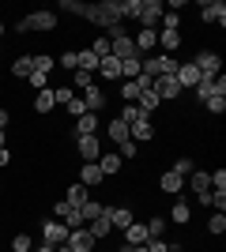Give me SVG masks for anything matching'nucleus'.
I'll return each instance as SVG.
<instances>
[{
	"label": "nucleus",
	"mask_w": 226,
	"mask_h": 252,
	"mask_svg": "<svg viewBox=\"0 0 226 252\" xmlns=\"http://www.w3.org/2000/svg\"><path fill=\"white\" fill-rule=\"evenodd\" d=\"M87 23H91L98 34H106L109 27L125 23L121 19V0H98V4H91V8H87Z\"/></svg>",
	"instance_id": "nucleus-1"
},
{
	"label": "nucleus",
	"mask_w": 226,
	"mask_h": 252,
	"mask_svg": "<svg viewBox=\"0 0 226 252\" xmlns=\"http://www.w3.org/2000/svg\"><path fill=\"white\" fill-rule=\"evenodd\" d=\"M23 23H27V31H57V27H61V15L49 11V8H38V11H27Z\"/></svg>",
	"instance_id": "nucleus-2"
},
{
	"label": "nucleus",
	"mask_w": 226,
	"mask_h": 252,
	"mask_svg": "<svg viewBox=\"0 0 226 252\" xmlns=\"http://www.w3.org/2000/svg\"><path fill=\"white\" fill-rule=\"evenodd\" d=\"M38 230H42V241L45 245H65L68 233H72L61 219H38Z\"/></svg>",
	"instance_id": "nucleus-3"
},
{
	"label": "nucleus",
	"mask_w": 226,
	"mask_h": 252,
	"mask_svg": "<svg viewBox=\"0 0 226 252\" xmlns=\"http://www.w3.org/2000/svg\"><path fill=\"white\" fill-rule=\"evenodd\" d=\"M193 64L200 68V75H223V57H219V49H196Z\"/></svg>",
	"instance_id": "nucleus-4"
},
{
	"label": "nucleus",
	"mask_w": 226,
	"mask_h": 252,
	"mask_svg": "<svg viewBox=\"0 0 226 252\" xmlns=\"http://www.w3.org/2000/svg\"><path fill=\"white\" fill-rule=\"evenodd\" d=\"M162 11H166V4H162V0H143V8H140V15H136V23H140L143 31H159Z\"/></svg>",
	"instance_id": "nucleus-5"
},
{
	"label": "nucleus",
	"mask_w": 226,
	"mask_h": 252,
	"mask_svg": "<svg viewBox=\"0 0 226 252\" xmlns=\"http://www.w3.org/2000/svg\"><path fill=\"white\" fill-rule=\"evenodd\" d=\"M132 45H136V57H155L159 53V31H136L132 34Z\"/></svg>",
	"instance_id": "nucleus-6"
},
{
	"label": "nucleus",
	"mask_w": 226,
	"mask_h": 252,
	"mask_svg": "<svg viewBox=\"0 0 226 252\" xmlns=\"http://www.w3.org/2000/svg\"><path fill=\"white\" fill-rule=\"evenodd\" d=\"M155 136H159V128H155L151 117H140V121L129 128V139L136 143V147H140V143H155Z\"/></svg>",
	"instance_id": "nucleus-7"
},
{
	"label": "nucleus",
	"mask_w": 226,
	"mask_h": 252,
	"mask_svg": "<svg viewBox=\"0 0 226 252\" xmlns=\"http://www.w3.org/2000/svg\"><path fill=\"white\" fill-rule=\"evenodd\" d=\"M159 196H185V177H177L173 169H162L159 173Z\"/></svg>",
	"instance_id": "nucleus-8"
},
{
	"label": "nucleus",
	"mask_w": 226,
	"mask_h": 252,
	"mask_svg": "<svg viewBox=\"0 0 226 252\" xmlns=\"http://www.w3.org/2000/svg\"><path fill=\"white\" fill-rule=\"evenodd\" d=\"M151 91L159 94V102H177V98L185 94L181 87H177V79H173V75H159V79H155V87H151Z\"/></svg>",
	"instance_id": "nucleus-9"
},
{
	"label": "nucleus",
	"mask_w": 226,
	"mask_h": 252,
	"mask_svg": "<svg viewBox=\"0 0 226 252\" xmlns=\"http://www.w3.org/2000/svg\"><path fill=\"white\" fill-rule=\"evenodd\" d=\"M68 252H95L98 249V241L95 237H91V230H87V226H79V230H72L68 233Z\"/></svg>",
	"instance_id": "nucleus-10"
},
{
	"label": "nucleus",
	"mask_w": 226,
	"mask_h": 252,
	"mask_svg": "<svg viewBox=\"0 0 226 252\" xmlns=\"http://www.w3.org/2000/svg\"><path fill=\"white\" fill-rule=\"evenodd\" d=\"M75 155L83 158V162H98V158H102V139L98 136H79L75 139Z\"/></svg>",
	"instance_id": "nucleus-11"
},
{
	"label": "nucleus",
	"mask_w": 226,
	"mask_h": 252,
	"mask_svg": "<svg viewBox=\"0 0 226 252\" xmlns=\"http://www.w3.org/2000/svg\"><path fill=\"white\" fill-rule=\"evenodd\" d=\"M173 79H177V87H181V91H193V87L200 83V68H196L193 61H185V64H177Z\"/></svg>",
	"instance_id": "nucleus-12"
},
{
	"label": "nucleus",
	"mask_w": 226,
	"mask_h": 252,
	"mask_svg": "<svg viewBox=\"0 0 226 252\" xmlns=\"http://www.w3.org/2000/svg\"><path fill=\"white\" fill-rule=\"evenodd\" d=\"M79 98H83L87 113H102V109H106V102H109V98H106V91H102L98 83H91V87H87V91H83Z\"/></svg>",
	"instance_id": "nucleus-13"
},
{
	"label": "nucleus",
	"mask_w": 226,
	"mask_h": 252,
	"mask_svg": "<svg viewBox=\"0 0 226 252\" xmlns=\"http://www.w3.org/2000/svg\"><path fill=\"white\" fill-rule=\"evenodd\" d=\"M166 222H173V226H189L193 222V203L185 200V196H177V200L170 203V219Z\"/></svg>",
	"instance_id": "nucleus-14"
},
{
	"label": "nucleus",
	"mask_w": 226,
	"mask_h": 252,
	"mask_svg": "<svg viewBox=\"0 0 226 252\" xmlns=\"http://www.w3.org/2000/svg\"><path fill=\"white\" fill-rule=\"evenodd\" d=\"M79 185H83V189H98V185H106L98 162H79Z\"/></svg>",
	"instance_id": "nucleus-15"
},
{
	"label": "nucleus",
	"mask_w": 226,
	"mask_h": 252,
	"mask_svg": "<svg viewBox=\"0 0 226 252\" xmlns=\"http://www.w3.org/2000/svg\"><path fill=\"white\" fill-rule=\"evenodd\" d=\"M72 139H79V136H98V113H83V117H75V125H72V132H68Z\"/></svg>",
	"instance_id": "nucleus-16"
},
{
	"label": "nucleus",
	"mask_w": 226,
	"mask_h": 252,
	"mask_svg": "<svg viewBox=\"0 0 226 252\" xmlns=\"http://www.w3.org/2000/svg\"><path fill=\"white\" fill-rule=\"evenodd\" d=\"M200 19L226 27V4H223V0H207V4H200Z\"/></svg>",
	"instance_id": "nucleus-17"
},
{
	"label": "nucleus",
	"mask_w": 226,
	"mask_h": 252,
	"mask_svg": "<svg viewBox=\"0 0 226 252\" xmlns=\"http://www.w3.org/2000/svg\"><path fill=\"white\" fill-rule=\"evenodd\" d=\"M98 169H102V177H117L121 169H125V162H121V155L117 151H102V158H98Z\"/></svg>",
	"instance_id": "nucleus-18"
},
{
	"label": "nucleus",
	"mask_w": 226,
	"mask_h": 252,
	"mask_svg": "<svg viewBox=\"0 0 226 252\" xmlns=\"http://www.w3.org/2000/svg\"><path fill=\"white\" fill-rule=\"evenodd\" d=\"M31 109L38 117H49L57 109V98H53V87H45V91H38V94H34V102H31Z\"/></svg>",
	"instance_id": "nucleus-19"
},
{
	"label": "nucleus",
	"mask_w": 226,
	"mask_h": 252,
	"mask_svg": "<svg viewBox=\"0 0 226 252\" xmlns=\"http://www.w3.org/2000/svg\"><path fill=\"white\" fill-rule=\"evenodd\" d=\"M181 45H185V34L181 31H159V49L166 53V57H173Z\"/></svg>",
	"instance_id": "nucleus-20"
},
{
	"label": "nucleus",
	"mask_w": 226,
	"mask_h": 252,
	"mask_svg": "<svg viewBox=\"0 0 226 252\" xmlns=\"http://www.w3.org/2000/svg\"><path fill=\"white\" fill-rule=\"evenodd\" d=\"M151 237H147V226L143 222H132L129 230L121 233V245H132V249H140V245H147Z\"/></svg>",
	"instance_id": "nucleus-21"
},
{
	"label": "nucleus",
	"mask_w": 226,
	"mask_h": 252,
	"mask_svg": "<svg viewBox=\"0 0 226 252\" xmlns=\"http://www.w3.org/2000/svg\"><path fill=\"white\" fill-rule=\"evenodd\" d=\"M98 75H102L106 83H121V61L117 57H102V61H98Z\"/></svg>",
	"instance_id": "nucleus-22"
},
{
	"label": "nucleus",
	"mask_w": 226,
	"mask_h": 252,
	"mask_svg": "<svg viewBox=\"0 0 226 252\" xmlns=\"http://www.w3.org/2000/svg\"><path fill=\"white\" fill-rule=\"evenodd\" d=\"M31 72H34V57H31V53L15 57V61H11V68H8V75H11V79H27Z\"/></svg>",
	"instance_id": "nucleus-23"
},
{
	"label": "nucleus",
	"mask_w": 226,
	"mask_h": 252,
	"mask_svg": "<svg viewBox=\"0 0 226 252\" xmlns=\"http://www.w3.org/2000/svg\"><path fill=\"white\" fill-rule=\"evenodd\" d=\"M106 139H109V143H113V147H121V143L129 139V125L113 117V121H109V125H106Z\"/></svg>",
	"instance_id": "nucleus-24"
},
{
	"label": "nucleus",
	"mask_w": 226,
	"mask_h": 252,
	"mask_svg": "<svg viewBox=\"0 0 226 252\" xmlns=\"http://www.w3.org/2000/svg\"><path fill=\"white\" fill-rule=\"evenodd\" d=\"M87 200H91V189H83L79 181H72V185H68V196H65V203H68V207H83Z\"/></svg>",
	"instance_id": "nucleus-25"
},
{
	"label": "nucleus",
	"mask_w": 226,
	"mask_h": 252,
	"mask_svg": "<svg viewBox=\"0 0 226 252\" xmlns=\"http://www.w3.org/2000/svg\"><path fill=\"white\" fill-rule=\"evenodd\" d=\"M159 94H155V91H143V94H140V102H136V109H140V113L143 117H151V121H155V113H159Z\"/></svg>",
	"instance_id": "nucleus-26"
},
{
	"label": "nucleus",
	"mask_w": 226,
	"mask_h": 252,
	"mask_svg": "<svg viewBox=\"0 0 226 252\" xmlns=\"http://www.w3.org/2000/svg\"><path fill=\"white\" fill-rule=\"evenodd\" d=\"M173 72H177V57L155 53V79H159V75H173Z\"/></svg>",
	"instance_id": "nucleus-27"
},
{
	"label": "nucleus",
	"mask_w": 226,
	"mask_h": 252,
	"mask_svg": "<svg viewBox=\"0 0 226 252\" xmlns=\"http://www.w3.org/2000/svg\"><path fill=\"white\" fill-rule=\"evenodd\" d=\"M87 230H91L95 241H106L109 233H113V226H109V219H95V222H87Z\"/></svg>",
	"instance_id": "nucleus-28"
},
{
	"label": "nucleus",
	"mask_w": 226,
	"mask_h": 252,
	"mask_svg": "<svg viewBox=\"0 0 226 252\" xmlns=\"http://www.w3.org/2000/svg\"><path fill=\"white\" fill-rule=\"evenodd\" d=\"M75 57H79V72H91V75L98 72V57L87 49V45H83V49H75Z\"/></svg>",
	"instance_id": "nucleus-29"
},
{
	"label": "nucleus",
	"mask_w": 226,
	"mask_h": 252,
	"mask_svg": "<svg viewBox=\"0 0 226 252\" xmlns=\"http://www.w3.org/2000/svg\"><path fill=\"white\" fill-rule=\"evenodd\" d=\"M189 185H193V192H211V177H207V169H193V173H189Z\"/></svg>",
	"instance_id": "nucleus-30"
},
{
	"label": "nucleus",
	"mask_w": 226,
	"mask_h": 252,
	"mask_svg": "<svg viewBox=\"0 0 226 252\" xmlns=\"http://www.w3.org/2000/svg\"><path fill=\"white\" fill-rule=\"evenodd\" d=\"M207 233H211V237H223V233H226V211H211V219H207Z\"/></svg>",
	"instance_id": "nucleus-31"
},
{
	"label": "nucleus",
	"mask_w": 226,
	"mask_h": 252,
	"mask_svg": "<svg viewBox=\"0 0 226 252\" xmlns=\"http://www.w3.org/2000/svg\"><path fill=\"white\" fill-rule=\"evenodd\" d=\"M53 68H57V57H53V53H38V57H34V72H38V75H49Z\"/></svg>",
	"instance_id": "nucleus-32"
},
{
	"label": "nucleus",
	"mask_w": 226,
	"mask_h": 252,
	"mask_svg": "<svg viewBox=\"0 0 226 252\" xmlns=\"http://www.w3.org/2000/svg\"><path fill=\"white\" fill-rule=\"evenodd\" d=\"M121 102H125V105H136V102H140V87L132 83V79H121Z\"/></svg>",
	"instance_id": "nucleus-33"
},
{
	"label": "nucleus",
	"mask_w": 226,
	"mask_h": 252,
	"mask_svg": "<svg viewBox=\"0 0 226 252\" xmlns=\"http://www.w3.org/2000/svg\"><path fill=\"white\" fill-rule=\"evenodd\" d=\"M91 83H95V75H91V72H79V68H75V72H72V83H68V87H72L75 94H83Z\"/></svg>",
	"instance_id": "nucleus-34"
},
{
	"label": "nucleus",
	"mask_w": 226,
	"mask_h": 252,
	"mask_svg": "<svg viewBox=\"0 0 226 252\" xmlns=\"http://www.w3.org/2000/svg\"><path fill=\"white\" fill-rule=\"evenodd\" d=\"M143 226H147V237H162V233H166V226H170V222H166V215H151V219L143 222Z\"/></svg>",
	"instance_id": "nucleus-35"
},
{
	"label": "nucleus",
	"mask_w": 226,
	"mask_h": 252,
	"mask_svg": "<svg viewBox=\"0 0 226 252\" xmlns=\"http://www.w3.org/2000/svg\"><path fill=\"white\" fill-rule=\"evenodd\" d=\"M140 64H143V57H129V61H121V79H136V75H140Z\"/></svg>",
	"instance_id": "nucleus-36"
},
{
	"label": "nucleus",
	"mask_w": 226,
	"mask_h": 252,
	"mask_svg": "<svg viewBox=\"0 0 226 252\" xmlns=\"http://www.w3.org/2000/svg\"><path fill=\"white\" fill-rule=\"evenodd\" d=\"M87 49H91V53H95V57H98V61H102V57H109V38H106V34H95Z\"/></svg>",
	"instance_id": "nucleus-37"
},
{
	"label": "nucleus",
	"mask_w": 226,
	"mask_h": 252,
	"mask_svg": "<svg viewBox=\"0 0 226 252\" xmlns=\"http://www.w3.org/2000/svg\"><path fill=\"white\" fill-rule=\"evenodd\" d=\"M79 215H83V222H95V219H102V203H98L95 196H91V200H87L83 207H79Z\"/></svg>",
	"instance_id": "nucleus-38"
},
{
	"label": "nucleus",
	"mask_w": 226,
	"mask_h": 252,
	"mask_svg": "<svg viewBox=\"0 0 226 252\" xmlns=\"http://www.w3.org/2000/svg\"><path fill=\"white\" fill-rule=\"evenodd\" d=\"M57 64H61L65 72H75V68H79V57H75V49H72V45H68V49L61 53V57H57Z\"/></svg>",
	"instance_id": "nucleus-39"
},
{
	"label": "nucleus",
	"mask_w": 226,
	"mask_h": 252,
	"mask_svg": "<svg viewBox=\"0 0 226 252\" xmlns=\"http://www.w3.org/2000/svg\"><path fill=\"white\" fill-rule=\"evenodd\" d=\"M87 8H91V4H79V0H61V11L79 15V19H87Z\"/></svg>",
	"instance_id": "nucleus-40"
},
{
	"label": "nucleus",
	"mask_w": 226,
	"mask_h": 252,
	"mask_svg": "<svg viewBox=\"0 0 226 252\" xmlns=\"http://www.w3.org/2000/svg\"><path fill=\"white\" fill-rule=\"evenodd\" d=\"M117 155H121V162H136V158H140V147H136L132 139H125V143L117 147Z\"/></svg>",
	"instance_id": "nucleus-41"
},
{
	"label": "nucleus",
	"mask_w": 226,
	"mask_h": 252,
	"mask_svg": "<svg viewBox=\"0 0 226 252\" xmlns=\"http://www.w3.org/2000/svg\"><path fill=\"white\" fill-rule=\"evenodd\" d=\"M31 249H34L31 233H15V237H11V252H31Z\"/></svg>",
	"instance_id": "nucleus-42"
},
{
	"label": "nucleus",
	"mask_w": 226,
	"mask_h": 252,
	"mask_svg": "<svg viewBox=\"0 0 226 252\" xmlns=\"http://www.w3.org/2000/svg\"><path fill=\"white\" fill-rule=\"evenodd\" d=\"M143 8V0H121V19H136Z\"/></svg>",
	"instance_id": "nucleus-43"
},
{
	"label": "nucleus",
	"mask_w": 226,
	"mask_h": 252,
	"mask_svg": "<svg viewBox=\"0 0 226 252\" xmlns=\"http://www.w3.org/2000/svg\"><path fill=\"white\" fill-rule=\"evenodd\" d=\"M159 27H162V31H181V15H177V11H162Z\"/></svg>",
	"instance_id": "nucleus-44"
},
{
	"label": "nucleus",
	"mask_w": 226,
	"mask_h": 252,
	"mask_svg": "<svg viewBox=\"0 0 226 252\" xmlns=\"http://www.w3.org/2000/svg\"><path fill=\"white\" fill-rule=\"evenodd\" d=\"M65 109H68V117H72V121L87 113V105H83V98H79V94H72V98H68V102H65Z\"/></svg>",
	"instance_id": "nucleus-45"
},
{
	"label": "nucleus",
	"mask_w": 226,
	"mask_h": 252,
	"mask_svg": "<svg viewBox=\"0 0 226 252\" xmlns=\"http://www.w3.org/2000/svg\"><path fill=\"white\" fill-rule=\"evenodd\" d=\"M204 109H207V113H215V117H223V113H226V98H223V94H211V98L204 102Z\"/></svg>",
	"instance_id": "nucleus-46"
},
{
	"label": "nucleus",
	"mask_w": 226,
	"mask_h": 252,
	"mask_svg": "<svg viewBox=\"0 0 226 252\" xmlns=\"http://www.w3.org/2000/svg\"><path fill=\"white\" fill-rule=\"evenodd\" d=\"M207 177H211V192H226V169L223 166H215Z\"/></svg>",
	"instance_id": "nucleus-47"
},
{
	"label": "nucleus",
	"mask_w": 226,
	"mask_h": 252,
	"mask_svg": "<svg viewBox=\"0 0 226 252\" xmlns=\"http://www.w3.org/2000/svg\"><path fill=\"white\" fill-rule=\"evenodd\" d=\"M173 173H177V177H189V173H193V169H196V162H193V158H189V155H185V158H177V162H173Z\"/></svg>",
	"instance_id": "nucleus-48"
},
{
	"label": "nucleus",
	"mask_w": 226,
	"mask_h": 252,
	"mask_svg": "<svg viewBox=\"0 0 226 252\" xmlns=\"http://www.w3.org/2000/svg\"><path fill=\"white\" fill-rule=\"evenodd\" d=\"M140 117H143V113H140V109H136V105H121V113H117V121H125V125L132 128V125H136V121H140Z\"/></svg>",
	"instance_id": "nucleus-49"
},
{
	"label": "nucleus",
	"mask_w": 226,
	"mask_h": 252,
	"mask_svg": "<svg viewBox=\"0 0 226 252\" xmlns=\"http://www.w3.org/2000/svg\"><path fill=\"white\" fill-rule=\"evenodd\" d=\"M143 249H147V252H170V241H162V237H151Z\"/></svg>",
	"instance_id": "nucleus-50"
},
{
	"label": "nucleus",
	"mask_w": 226,
	"mask_h": 252,
	"mask_svg": "<svg viewBox=\"0 0 226 252\" xmlns=\"http://www.w3.org/2000/svg\"><path fill=\"white\" fill-rule=\"evenodd\" d=\"M211 211H226V192H211Z\"/></svg>",
	"instance_id": "nucleus-51"
},
{
	"label": "nucleus",
	"mask_w": 226,
	"mask_h": 252,
	"mask_svg": "<svg viewBox=\"0 0 226 252\" xmlns=\"http://www.w3.org/2000/svg\"><path fill=\"white\" fill-rule=\"evenodd\" d=\"M11 162H15V155H11V147H0V169H8Z\"/></svg>",
	"instance_id": "nucleus-52"
},
{
	"label": "nucleus",
	"mask_w": 226,
	"mask_h": 252,
	"mask_svg": "<svg viewBox=\"0 0 226 252\" xmlns=\"http://www.w3.org/2000/svg\"><path fill=\"white\" fill-rule=\"evenodd\" d=\"M8 125H11V109L0 105V132H8Z\"/></svg>",
	"instance_id": "nucleus-53"
},
{
	"label": "nucleus",
	"mask_w": 226,
	"mask_h": 252,
	"mask_svg": "<svg viewBox=\"0 0 226 252\" xmlns=\"http://www.w3.org/2000/svg\"><path fill=\"white\" fill-rule=\"evenodd\" d=\"M65 215H68V203L57 200V203H53V219H65Z\"/></svg>",
	"instance_id": "nucleus-54"
},
{
	"label": "nucleus",
	"mask_w": 226,
	"mask_h": 252,
	"mask_svg": "<svg viewBox=\"0 0 226 252\" xmlns=\"http://www.w3.org/2000/svg\"><path fill=\"white\" fill-rule=\"evenodd\" d=\"M196 203H200V207H211V192H196Z\"/></svg>",
	"instance_id": "nucleus-55"
},
{
	"label": "nucleus",
	"mask_w": 226,
	"mask_h": 252,
	"mask_svg": "<svg viewBox=\"0 0 226 252\" xmlns=\"http://www.w3.org/2000/svg\"><path fill=\"white\" fill-rule=\"evenodd\" d=\"M31 252H57V245H45V241H42L38 249H31Z\"/></svg>",
	"instance_id": "nucleus-56"
},
{
	"label": "nucleus",
	"mask_w": 226,
	"mask_h": 252,
	"mask_svg": "<svg viewBox=\"0 0 226 252\" xmlns=\"http://www.w3.org/2000/svg\"><path fill=\"white\" fill-rule=\"evenodd\" d=\"M0 147H8V132H0Z\"/></svg>",
	"instance_id": "nucleus-57"
},
{
	"label": "nucleus",
	"mask_w": 226,
	"mask_h": 252,
	"mask_svg": "<svg viewBox=\"0 0 226 252\" xmlns=\"http://www.w3.org/2000/svg\"><path fill=\"white\" fill-rule=\"evenodd\" d=\"M129 249H132V245H129ZM132 252H147V249H143V245H140V249H132Z\"/></svg>",
	"instance_id": "nucleus-58"
},
{
	"label": "nucleus",
	"mask_w": 226,
	"mask_h": 252,
	"mask_svg": "<svg viewBox=\"0 0 226 252\" xmlns=\"http://www.w3.org/2000/svg\"><path fill=\"white\" fill-rule=\"evenodd\" d=\"M0 38H4V19H0Z\"/></svg>",
	"instance_id": "nucleus-59"
}]
</instances>
